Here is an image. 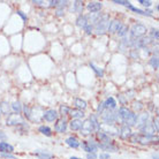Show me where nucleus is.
<instances>
[{
    "label": "nucleus",
    "instance_id": "f257e3e1",
    "mask_svg": "<svg viewBox=\"0 0 159 159\" xmlns=\"http://www.w3.org/2000/svg\"><path fill=\"white\" fill-rule=\"evenodd\" d=\"M118 118L121 119L126 126L128 127H134L136 126V119H137V114L134 113V112L129 110L128 107L126 106H121L119 108V111H118Z\"/></svg>",
    "mask_w": 159,
    "mask_h": 159
},
{
    "label": "nucleus",
    "instance_id": "f03ea898",
    "mask_svg": "<svg viewBox=\"0 0 159 159\" xmlns=\"http://www.w3.org/2000/svg\"><path fill=\"white\" fill-rule=\"evenodd\" d=\"M108 25H110V16L108 15H102L100 19L95 23V27H93V31L97 34V35H104L105 32L107 31Z\"/></svg>",
    "mask_w": 159,
    "mask_h": 159
},
{
    "label": "nucleus",
    "instance_id": "7ed1b4c3",
    "mask_svg": "<svg viewBox=\"0 0 159 159\" xmlns=\"http://www.w3.org/2000/svg\"><path fill=\"white\" fill-rule=\"evenodd\" d=\"M131 142L133 143H139L143 144V145H147V144L150 143H157L158 142V136L155 135H142V134H139V135H134L130 137Z\"/></svg>",
    "mask_w": 159,
    "mask_h": 159
},
{
    "label": "nucleus",
    "instance_id": "20e7f679",
    "mask_svg": "<svg viewBox=\"0 0 159 159\" xmlns=\"http://www.w3.org/2000/svg\"><path fill=\"white\" fill-rule=\"evenodd\" d=\"M100 118H102V121L103 123L105 125H114V123L118 121V112H114V111H110V110H104V112L100 114Z\"/></svg>",
    "mask_w": 159,
    "mask_h": 159
},
{
    "label": "nucleus",
    "instance_id": "39448f33",
    "mask_svg": "<svg viewBox=\"0 0 159 159\" xmlns=\"http://www.w3.org/2000/svg\"><path fill=\"white\" fill-rule=\"evenodd\" d=\"M147 27L141 23L134 24L130 29V39H137V38H142L145 36L147 34Z\"/></svg>",
    "mask_w": 159,
    "mask_h": 159
},
{
    "label": "nucleus",
    "instance_id": "423d86ee",
    "mask_svg": "<svg viewBox=\"0 0 159 159\" xmlns=\"http://www.w3.org/2000/svg\"><path fill=\"white\" fill-rule=\"evenodd\" d=\"M6 125L7 126H25L27 123L24 121L23 116L21 114H9L6 120Z\"/></svg>",
    "mask_w": 159,
    "mask_h": 159
},
{
    "label": "nucleus",
    "instance_id": "0eeeda50",
    "mask_svg": "<svg viewBox=\"0 0 159 159\" xmlns=\"http://www.w3.org/2000/svg\"><path fill=\"white\" fill-rule=\"evenodd\" d=\"M99 130L105 133L106 135H108L110 137H114V136H119V129L114 126V125H105V123H99Z\"/></svg>",
    "mask_w": 159,
    "mask_h": 159
},
{
    "label": "nucleus",
    "instance_id": "6e6552de",
    "mask_svg": "<svg viewBox=\"0 0 159 159\" xmlns=\"http://www.w3.org/2000/svg\"><path fill=\"white\" fill-rule=\"evenodd\" d=\"M93 130V127H92V123L89 119H85L84 121H82V126H81V129H80V134L82 136H90L91 133Z\"/></svg>",
    "mask_w": 159,
    "mask_h": 159
},
{
    "label": "nucleus",
    "instance_id": "1a4fd4ad",
    "mask_svg": "<svg viewBox=\"0 0 159 159\" xmlns=\"http://www.w3.org/2000/svg\"><path fill=\"white\" fill-rule=\"evenodd\" d=\"M43 119L45 120V121H48V122H54V121H57V120L59 119V114H58V112H57L56 110L50 108V110L44 111Z\"/></svg>",
    "mask_w": 159,
    "mask_h": 159
},
{
    "label": "nucleus",
    "instance_id": "9d476101",
    "mask_svg": "<svg viewBox=\"0 0 159 159\" xmlns=\"http://www.w3.org/2000/svg\"><path fill=\"white\" fill-rule=\"evenodd\" d=\"M68 127V122L66 118H61V119H58L56 121V125H54V130L59 134H64L66 133Z\"/></svg>",
    "mask_w": 159,
    "mask_h": 159
},
{
    "label": "nucleus",
    "instance_id": "9b49d317",
    "mask_svg": "<svg viewBox=\"0 0 159 159\" xmlns=\"http://www.w3.org/2000/svg\"><path fill=\"white\" fill-rule=\"evenodd\" d=\"M150 121V114L148 112H143L141 114H137V119H136V126L137 128L142 127L143 125Z\"/></svg>",
    "mask_w": 159,
    "mask_h": 159
},
{
    "label": "nucleus",
    "instance_id": "f8f14e48",
    "mask_svg": "<svg viewBox=\"0 0 159 159\" xmlns=\"http://www.w3.org/2000/svg\"><path fill=\"white\" fill-rule=\"evenodd\" d=\"M119 136L122 139H130L131 136H133V130H131V128L128 127V126H126V125H122L121 128H120V130H119Z\"/></svg>",
    "mask_w": 159,
    "mask_h": 159
},
{
    "label": "nucleus",
    "instance_id": "ddd939ff",
    "mask_svg": "<svg viewBox=\"0 0 159 159\" xmlns=\"http://www.w3.org/2000/svg\"><path fill=\"white\" fill-rule=\"evenodd\" d=\"M139 130L142 133V135H155L156 134L155 129L152 127V123L150 122V121L147 122L145 125H143L142 127H139Z\"/></svg>",
    "mask_w": 159,
    "mask_h": 159
},
{
    "label": "nucleus",
    "instance_id": "4468645a",
    "mask_svg": "<svg viewBox=\"0 0 159 159\" xmlns=\"http://www.w3.org/2000/svg\"><path fill=\"white\" fill-rule=\"evenodd\" d=\"M102 8H103V4L99 1H91L87 5V9L90 13H98L102 11Z\"/></svg>",
    "mask_w": 159,
    "mask_h": 159
},
{
    "label": "nucleus",
    "instance_id": "2eb2a0df",
    "mask_svg": "<svg viewBox=\"0 0 159 159\" xmlns=\"http://www.w3.org/2000/svg\"><path fill=\"white\" fill-rule=\"evenodd\" d=\"M122 22L120 20H113L110 22V25H108V29L107 31L110 34H116V32L119 31V29L121 28V25H122Z\"/></svg>",
    "mask_w": 159,
    "mask_h": 159
},
{
    "label": "nucleus",
    "instance_id": "dca6fc26",
    "mask_svg": "<svg viewBox=\"0 0 159 159\" xmlns=\"http://www.w3.org/2000/svg\"><path fill=\"white\" fill-rule=\"evenodd\" d=\"M0 152L1 153H13L14 152V147L8 142L1 141L0 142Z\"/></svg>",
    "mask_w": 159,
    "mask_h": 159
},
{
    "label": "nucleus",
    "instance_id": "f3484780",
    "mask_svg": "<svg viewBox=\"0 0 159 159\" xmlns=\"http://www.w3.org/2000/svg\"><path fill=\"white\" fill-rule=\"evenodd\" d=\"M128 9H130L131 12H134L135 14H137V15L152 16V11H150V9H147V11H142V9H139V8L135 7V6H133V5H129V6H128Z\"/></svg>",
    "mask_w": 159,
    "mask_h": 159
},
{
    "label": "nucleus",
    "instance_id": "a211bd4d",
    "mask_svg": "<svg viewBox=\"0 0 159 159\" xmlns=\"http://www.w3.org/2000/svg\"><path fill=\"white\" fill-rule=\"evenodd\" d=\"M66 144H67L69 148H73V149H77L80 148L81 145V142H80V139L75 136H69L66 139Z\"/></svg>",
    "mask_w": 159,
    "mask_h": 159
},
{
    "label": "nucleus",
    "instance_id": "6ab92c4d",
    "mask_svg": "<svg viewBox=\"0 0 159 159\" xmlns=\"http://www.w3.org/2000/svg\"><path fill=\"white\" fill-rule=\"evenodd\" d=\"M98 149H102L103 151H110V152H116L118 148L112 143H98Z\"/></svg>",
    "mask_w": 159,
    "mask_h": 159
},
{
    "label": "nucleus",
    "instance_id": "aec40b11",
    "mask_svg": "<svg viewBox=\"0 0 159 159\" xmlns=\"http://www.w3.org/2000/svg\"><path fill=\"white\" fill-rule=\"evenodd\" d=\"M68 116H72V119H83L85 114H84V111H81V110H77V108H70L69 111V114Z\"/></svg>",
    "mask_w": 159,
    "mask_h": 159
},
{
    "label": "nucleus",
    "instance_id": "412c9836",
    "mask_svg": "<svg viewBox=\"0 0 159 159\" xmlns=\"http://www.w3.org/2000/svg\"><path fill=\"white\" fill-rule=\"evenodd\" d=\"M104 106L105 110H110V111H114L116 108V102L113 97H108L107 99L104 102Z\"/></svg>",
    "mask_w": 159,
    "mask_h": 159
},
{
    "label": "nucleus",
    "instance_id": "4be33fe9",
    "mask_svg": "<svg viewBox=\"0 0 159 159\" xmlns=\"http://www.w3.org/2000/svg\"><path fill=\"white\" fill-rule=\"evenodd\" d=\"M69 128H70V130L73 131H80L81 129V126H82V120H79V119H72L69 122Z\"/></svg>",
    "mask_w": 159,
    "mask_h": 159
},
{
    "label": "nucleus",
    "instance_id": "5701e85b",
    "mask_svg": "<svg viewBox=\"0 0 159 159\" xmlns=\"http://www.w3.org/2000/svg\"><path fill=\"white\" fill-rule=\"evenodd\" d=\"M34 156L38 157L39 159H52L53 158V155L50 153L48 151H43V150H36L34 152Z\"/></svg>",
    "mask_w": 159,
    "mask_h": 159
},
{
    "label": "nucleus",
    "instance_id": "b1692460",
    "mask_svg": "<svg viewBox=\"0 0 159 159\" xmlns=\"http://www.w3.org/2000/svg\"><path fill=\"white\" fill-rule=\"evenodd\" d=\"M74 105H75V108L81 110V111H84V110L88 107L87 102L84 99H82V98H76V99L74 100Z\"/></svg>",
    "mask_w": 159,
    "mask_h": 159
},
{
    "label": "nucleus",
    "instance_id": "393cba45",
    "mask_svg": "<svg viewBox=\"0 0 159 159\" xmlns=\"http://www.w3.org/2000/svg\"><path fill=\"white\" fill-rule=\"evenodd\" d=\"M85 16H87L88 23L92 24V23H96L97 21L99 20L102 14L100 13H89V15H85Z\"/></svg>",
    "mask_w": 159,
    "mask_h": 159
},
{
    "label": "nucleus",
    "instance_id": "a878e982",
    "mask_svg": "<svg viewBox=\"0 0 159 159\" xmlns=\"http://www.w3.org/2000/svg\"><path fill=\"white\" fill-rule=\"evenodd\" d=\"M97 133V137H98V139L100 141V143H111V137L108 135H106L105 133H103V131H96Z\"/></svg>",
    "mask_w": 159,
    "mask_h": 159
},
{
    "label": "nucleus",
    "instance_id": "bb28decb",
    "mask_svg": "<svg viewBox=\"0 0 159 159\" xmlns=\"http://www.w3.org/2000/svg\"><path fill=\"white\" fill-rule=\"evenodd\" d=\"M38 131H39L42 135L46 136V137H51V136L53 135L51 128L48 127V126H45V125H43V126H39V128H38Z\"/></svg>",
    "mask_w": 159,
    "mask_h": 159
},
{
    "label": "nucleus",
    "instance_id": "cd10ccee",
    "mask_svg": "<svg viewBox=\"0 0 159 159\" xmlns=\"http://www.w3.org/2000/svg\"><path fill=\"white\" fill-rule=\"evenodd\" d=\"M22 104L19 102V100H15V102H13L12 105H11V110H12L15 114H21V112H22Z\"/></svg>",
    "mask_w": 159,
    "mask_h": 159
},
{
    "label": "nucleus",
    "instance_id": "c85d7f7f",
    "mask_svg": "<svg viewBox=\"0 0 159 159\" xmlns=\"http://www.w3.org/2000/svg\"><path fill=\"white\" fill-rule=\"evenodd\" d=\"M11 106H9V104L7 103V102H1V104H0V113H2V114H5V116H9L11 113Z\"/></svg>",
    "mask_w": 159,
    "mask_h": 159
},
{
    "label": "nucleus",
    "instance_id": "c756f323",
    "mask_svg": "<svg viewBox=\"0 0 159 159\" xmlns=\"http://www.w3.org/2000/svg\"><path fill=\"white\" fill-rule=\"evenodd\" d=\"M87 24H88V20H87V16L85 15H80L79 17L76 19V25H77L79 28L83 29Z\"/></svg>",
    "mask_w": 159,
    "mask_h": 159
},
{
    "label": "nucleus",
    "instance_id": "7c9ffc66",
    "mask_svg": "<svg viewBox=\"0 0 159 159\" xmlns=\"http://www.w3.org/2000/svg\"><path fill=\"white\" fill-rule=\"evenodd\" d=\"M89 120L91 121L92 123V127H93V130L95 131H98L99 130V121H98V116H96V114H91L90 116V118H89Z\"/></svg>",
    "mask_w": 159,
    "mask_h": 159
},
{
    "label": "nucleus",
    "instance_id": "2f4dec72",
    "mask_svg": "<svg viewBox=\"0 0 159 159\" xmlns=\"http://www.w3.org/2000/svg\"><path fill=\"white\" fill-rule=\"evenodd\" d=\"M69 111H70V107L68 106V105H60V108H59V116H61L62 118H66V116L69 114Z\"/></svg>",
    "mask_w": 159,
    "mask_h": 159
},
{
    "label": "nucleus",
    "instance_id": "473e14b6",
    "mask_svg": "<svg viewBox=\"0 0 159 159\" xmlns=\"http://www.w3.org/2000/svg\"><path fill=\"white\" fill-rule=\"evenodd\" d=\"M128 31H129V28H128L127 25H126V24H122V25H121V28L119 29V31L116 32V34H118V36L119 37H126L128 35Z\"/></svg>",
    "mask_w": 159,
    "mask_h": 159
},
{
    "label": "nucleus",
    "instance_id": "72a5a7b5",
    "mask_svg": "<svg viewBox=\"0 0 159 159\" xmlns=\"http://www.w3.org/2000/svg\"><path fill=\"white\" fill-rule=\"evenodd\" d=\"M87 143H88V145H89V148H90L91 152L96 153V152L98 151V143H97L96 141H93V139H89V141H87Z\"/></svg>",
    "mask_w": 159,
    "mask_h": 159
},
{
    "label": "nucleus",
    "instance_id": "f704fd0d",
    "mask_svg": "<svg viewBox=\"0 0 159 159\" xmlns=\"http://www.w3.org/2000/svg\"><path fill=\"white\" fill-rule=\"evenodd\" d=\"M90 67L92 68V70L96 73V75L98 76V77H103L104 76V70L102 69V68L95 66V64H92V62H90Z\"/></svg>",
    "mask_w": 159,
    "mask_h": 159
},
{
    "label": "nucleus",
    "instance_id": "c9c22d12",
    "mask_svg": "<svg viewBox=\"0 0 159 159\" xmlns=\"http://www.w3.org/2000/svg\"><path fill=\"white\" fill-rule=\"evenodd\" d=\"M83 2L82 1H75L74 2V7H73V9H74V12L76 13H82L83 12Z\"/></svg>",
    "mask_w": 159,
    "mask_h": 159
},
{
    "label": "nucleus",
    "instance_id": "e433bc0d",
    "mask_svg": "<svg viewBox=\"0 0 159 159\" xmlns=\"http://www.w3.org/2000/svg\"><path fill=\"white\" fill-rule=\"evenodd\" d=\"M143 104L141 103V102H139V100H135L134 103H133V110H134V113H136V112H141L142 110H143Z\"/></svg>",
    "mask_w": 159,
    "mask_h": 159
},
{
    "label": "nucleus",
    "instance_id": "4c0bfd02",
    "mask_svg": "<svg viewBox=\"0 0 159 159\" xmlns=\"http://www.w3.org/2000/svg\"><path fill=\"white\" fill-rule=\"evenodd\" d=\"M150 65H151V67L153 69H158L159 67V62H158V56H152L151 59H150Z\"/></svg>",
    "mask_w": 159,
    "mask_h": 159
},
{
    "label": "nucleus",
    "instance_id": "58836bf2",
    "mask_svg": "<svg viewBox=\"0 0 159 159\" xmlns=\"http://www.w3.org/2000/svg\"><path fill=\"white\" fill-rule=\"evenodd\" d=\"M22 112L24 113V116L27 118L28 120H30V114H31V108L29 107L28 105H24L22 107Z\"/></svg>",
    "mask_w": 159,
    "mask_h": 159
},
{
    "label": "nucleus",
    "instance_id": "ea45409f",
    "mask_svg": "<svg viewBox=\"0 0 159 159\" xmlns=\"http://www.w3.org/2000/svg\"><path fill=\"white\" fill-rule=\"evenodd\" d=\"M104 110H105V106H104V102H100L99 104H98V107H97V114L96 116H99L102 113L104 112Z\"/></svg>",
    "mask_w": 159,
    "mask_h": 159
},
{
    "label": "nucleus",
    "instance_id": "a19ab883",
    "mask_svg": "<svg viewBox=\"0 0 159 159\" xmlns=\"http://www.w3.org/2000/svg\"><path fill=\"white\" fill-rule=\"evenodd\" d=\"M83 29H84V31H85V34H87V35H91L92 32H93V25H92V24L88 23Z\"/></svg>",
    "mask_w": 159,
    "mask_h": 159
},
{
    "label": "nucleus",
    "instance_id": "79ce46f5",
    "mask_svg": "<svg viewBox=\"0 0 159 159\" xmlns=\"http://www.w3.org/2000/svg\"><path fill=\"white\" fill-rule=\"evenodd\" d=\"M113 4L116 5H121V6H129L130 5V2L129 1H127V0H113Z\"/></svg>",
    "mask_w": 159,
    "mask_h": 159
},
{
    "label": "nucleus",
    "instance_id": "37998d69",
    "mask_svg": "<svg viewBox=\"0 0 159 159\" xmlns=\"http://www.w3.org/2000/svg\"><path fill=\"white\" fill-rule=\"evenodd\" d=\"M80 147L82 148V150H83V151H85L87 153H90V152H91L90 148H89V145H88V143H87V141H83V142H82V144H81Z\"/></svg>",
    "mask_w": 159,
    "mask_h": 159
},
{
    "label": "nucleus",
    "instance_id": "c03bdc74",
    "mask_svg": "<svg viewBox=\"0 0 159 159\" xmlns=\"http://www.w3.org/2000/svg\"><path fill=\"white\" fill-rule=\"evenodd\" d=\"M151 38L153 40H158L159 38V34H158V29H151Z\"/></svg>",
    "mask_w": 159,
    "mask_h": 159
},
{
    "label": "nucleus",
    "instance_id": "a18cd8bd",
    "mask_svg": "<svg viewBox=\"0 0 159 159\" xmlns=\"http://www.w3.org/2000/svg\"><path fill=\"white\" fill-rule=\"evenodd\" d=\"M118 99H119V102H120V104H121V105H126V104H127L128 98L126 97V96L119 95V96H118Z\"/></svg>",
    "mask_w": 159,
    "mask_h": 159
},
{
    "label": "nucleus",
    "instance_id": "49530a36",
    "mask_svg": "<svg viewBox=\"0 0 159 159\" xmlns=\"http://www.w3.org/2000/svg\"><path fill=\"white\" fill-rule=\"evenodd\" d=\"M139 2L141 5H142V6H144V7H150V6H151L152 5V1H149V0H139Z\"/></svg>",
    "mask_w": 159,
    "mask_h": 159
},
{
    "label": "nucleus",
    "instance_id": "de8ad7c7",
    "mask_svg": "<svg viewBox=\"0 0 159 159\" xmlns=\"http://www.w3.org/2000/svg\"><path fill=\"white\" fill-rule=\"evenodd\" d=\"M152 127L155 129L156 133H158L159 131V128H158V118H155L153 119V122H152Z\"/></svg>",
    "mask_w": 159,
    "mask_h": 159
},
{
    "label": "nucleus",
    "instance_id": "09e8293b",
    "mask_svg": "<svg viewBox=\"0 0 159 159\" xmlns=\"http://www.w3.org/2000/svg\"><path fill=\"white\" fill-rule=\"evenodd\" d=\"M16 13H17V15L20 16V17L24 21V22H27V20H28V16L25 15V14H24V13L22 12V11H17Z\"/></svg>",
    "mask_w": 159,
    "mask_h": 159
},
{
    "label": "nucleus",
    "instance_id": "8fccbe9b",
    "mask_svg": "<svg viewBox=\"0 0 159 159\" xmlns=\"http://www.w3.org/2000/svg\"><path fill=\"white\" fill-rule=\"evenodd\" d=\"M98 158L99 159H111V156H110V153H107V152H102V153L98 156Z\"/></svg>",
    "mask_w": 159,
    "mask_h": 159
},
{
    "label": "nucleus",
    "instance_id": "3c124183",
    "mask_svg": "<svg viewBox=\"0 0 159 159\" xmlns=\"http://www.w3.org/2000/svg\"><path fill=\"white\" fill-rule=\"evenodd\" d=\"M130 57L133 59H137V58H139V51L135 50V48H133L130 51Z\"/></svg>",
    "mask_w": 159,
    "mask_h": 159
},
{
    "label": "nucleus",
    "instance_id": "603ef678",
    "mask_svg": "<svg viewBox=\"0 0 159 159\" xmlns=\"http://www.w3.org/2000/svg\"><path fill=\"white\" fill-rule=\"evenodd\" d=\"M98 156L97 153H93V152H90V153H87V159H97Z\"/></svg>",
    "mask_w": 159,
    "mask_h": 159
},
{
    "label": "nucleus",
    "instance_id": "864d4df0",
    "mask_svg": "<svg viewBox=\"0 0 159 159\" xmlns=\"http://www.w3.org/2000/svg\"><path fill=\"white\" fill-rule=\"evenodd\" d=\"M2 158H9V159H15V156H13L12 153H1Z\"/></svg>",
    "mask_w": 159,
    "mask_h": 159
},
{
    "label": "nucleus",
    "instance_id": "5fc2aeb1",
    "mask_svg": "<svg viewBox=\"0 0 159 159\" xmlns=\"http://www.w3.org/2000/svg\"><path fill=\"white\" fill-rule=\"evenodd\" d=\"M64 9L62 8H57V12H56V15L57 16H64Z\"/></svg>",
    "mask_w": 159,
    "mask_h": 159
},
{
    "label": "nucleus",
    "instance_id": "6e6d98bb",
    "mask_svg": "<svg viewBox=\"0 0 159 159\" xmlns=\"http://www.w3.org/2000/svg\"><path fill=\"white\" fill-rule=\"evenodd\" d=\"M7 139V136H6V134H5L4 131L0 130V141H4V139Z\"/></svg>",
    "mask_w": 159,
    "mask_h": 159
},
{
    "label": "nucleus",
    "instance_id": "4d7b16f0",
    "mask_svg": "<svg viewBox=\"0 0 159 159\" xmlns=\"http://www.w3.org/2000/svg\"><path fill=\"white\" fill-rule=\"evenodd\" d=\"M35 5H42V4H44V1H39V0H35V1H32Z\"/></svg>",
    "mask_w": 159,
    "mask_h": 159
},
{
    "label": "nucleus",
    "instance_id": "13d9d810",
    "mask_svg": "<svg viewBox=\"0 0 159 159\" xmlns=\"http://www.w3.org/2000/svg\"><path fill=\"white\" fill-rule=\"evenodd\" d=\"M152 159H158V153H153L152 155Z\"/></svg>",
    "mask_w": 159,
    "mask_h": 159
},
{
    "label": "nucleus",
    "instance_id": "bf43d9fd",
    "mask_svg": "<svg viewBox=\"0 0 159 159\" xmlns=\"http://www.w3.org/2000/svg\"><path fill=\"white\" fill-rule=\"evenodd\" d=\"M69 159H82V158H79V157H75V156H73V157H70Z\"/></svg>",
    "mask_w": 159,
    "mask_h": 159
},
{
    "label": "nucleus",
    "instance_id": "052dcab7",
    "mask_svg": "<svg viewBox=\"0 0 159 159\" xmlns=\"http://www.w3.org/2000/svg\"><path fill=\"white\" fill-rule=\"evenodd\" d=\"M0 116H1V113H0Z\"/></svg>",
    "mask_w": 159,
    "mask_h": 159
}]
</instances>
